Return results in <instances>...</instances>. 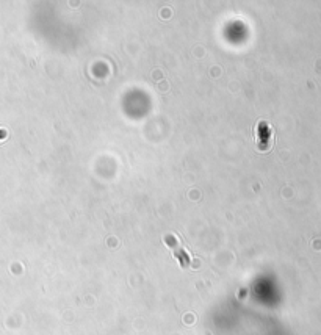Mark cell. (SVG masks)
I'll list each match as a JSON object with an SVG mask.
<instances>
[{
    "mask_svg": "<svg viewBox=\"0 0 321 335\" xmlns=\"http://www.w3.org/2000/svg\"><path fill=\"white\" fill-rule=\"evenodd\" d=\"M165 243L168 244V246H169V248H171L174 252H176L177 258H179V260L182 262V265L185 266V265H186V260H188L190 257H188L186 251L183 249V246L180 244V241H179V240H177V238L174 237V235H166V237H165Z\"/></svg>",
    "mask_w": 321,
    "mask_h": 335,
    "instance_id": "6da1fadb",
    "label": "cell"
}]
</instances>
